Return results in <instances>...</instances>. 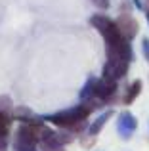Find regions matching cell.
<instances>
[{
  "label": "cell",
  "instance_id": "cell-6",
  "mask_svg": "<svg viewBox=\"0 0 149 151\" xmlns=\"http://www.w3.org/2000/svg\"><path fill=\"white\" fill-rule=\"evenodd\" d=\"M128 67H130V63L122 61V59H105L101 75L105 78H111V81L119 82L120 78H124L128 75Z\"/></svg>",
  "mask_w": 149,
  "mask_h": 151
},
{
  "label": "cell",
  "instance_id": "cell-1",
  "mask_svg": "<svg viewBox=\"0 0 149 151\" xmlns=\"http://www.w3.org/2000/svg\"><path fill=\"white\" fill-rule=\"evenodd\" d=\"M94 107H96V103L92 100L80 101L78 105H73V107H69V109L57 111V113H52V115H42V121L52 122L57 128L71 130V132H74L78 136V134L86 128V119L92 115Z\"/></svg>",
  "mask_w": 149,
  "mask_h": 151
},
{
  "label": "cell",
  "instance_id": "cell-10",
  "mask_svg": "<svg viewBox=\"0 0 149 151\" xmlns=\"http://www.w3.org/2000/svg\"><path fill=\"white\" fill-rule=\"evenodd\" d=\"M113 115H115V111H113V109H105L103 113L97 115V117L88 124V128H86V134H90V136H97V134L103 130V126L109 122V119H111Z\"/></svg>",
  "mask_w": 149,
  "mask_h": 151
},
{
  "label": "cell",
  "instance_id": "cell-14",
  "mask_svg": "<svg viewBox=\"0 0 149 151\" xmlns=\"http://www.w3.org/2000/svg\"><path fill=\"white\" fill-rule=\"evenodd\" d=\"M0 111H14V101L10 96H0Z\"/></svg>",
  "mask_w": 149,
  "mask_h": 151
},
{
  "label": "cell",
  "instance_id": "cell-5",
  "mask_svg": "<svg viewBox=\"0 0 149 151\" xmlns=\"http://www.w3.org/2000/svg\"><path fill=\"white\" fill-rule=\"evenodd\" d=\"M117 92H119V82L111 81V78H97L96 82V100H100L101 103H111L115 100Z\"/></svg>",
  "mask_w": 149,
  "mask_h": 151
},
{
  "label": "cell",
  "instance_id": "cell-11",
  "mask_svg": "<svg viewBox=\"0 0 149 151\" xmlns=\"http://www.w3.org/2000/svg\"><path fill=\"white\" fill-rule=\"evenodd\" d=\"M11 117L14 121L17 122H33V121H42V115H37L29 109V107H23V105H14V111H11Z\"/></svg>",
  "mask_w": 149,
  "mask_h": 151
},
{
  "label": "cell",
  "instance_id": "cell-7",
  "mask_svg": "<svg viewBox=\"0 0 149 151\" xmlns=\"http://www.w3.org/2000/svg\"><path fill=\"white\" fill-rule=\"evenodd\" d=\"M138 128V119L130 113V111H120L119 119H117V132L124 142H128L132 138V134Z\"/></svg>",
  "mask_w": 149,
  "mask_h": 151
},
{
  "label": "cell",
  "instance_id": "cell-19",
  "mask_svg": "<svg viewBox=\"0 0 149 151\" xmlns=\"http://www.w3.org/2000/svg\"><path fill=\"white\" fill-rule=\"evenodd\" d=\"M14 151H40L38 147H29V149H14Z\"/></svg>",
  "mask_w": 149,
  "mask_h": 151
},
{
  "label": "cell",
  "instance_id": "cell-8",
  "mask_svg": "<svg viewBox=\"0 0 149 151\" xmlns=\"http://www.w3.org/2000/svg\"><path fill=\"white\" fill-rule=\"evenodd\" d=\"M38 149L40 151H65V145L61 144L57 130L50 128L46 124V128L40 134V142H38Z\"/></svg>",
  "mask_w": 149,
  "mask_h": 151
},
{
  "label": "cell",
  "instance_id": "cell-18",
  "mask_svg": "<svg viewBox=\"0 0 149 151\" xmlns=\"http://www.w3.org/2000/svg\"><path fill=\"white\" fill-rule=\"evenodd\" d=\"M132 4H134L138 10H143V4H142V0H132Z\"/></svg>",
  "mask_w": 149,
  "mask_h": 151
},
{
  "label": "cell",
  "instance_id": "cell-13",
  "mask_svg": "<svg viewBox=\"0 0 149 151\" xmlns=\"http://www.w3.org/2000/svg\"><path fill=\"white\" fill-rule=\"evenodd\" d=\"M142 88H143V82L140 81V78H136V81L126 88V96L122 98V101L126 103V105H128V103H132V101L136 100V98L140 96V94H142Z\"/></svg>",
  "mask_w": 149,
  "mask_h": 151
},
{
  "label": "cell",
  "instance_id": "cell-20",
  "mask_svg": "<svg viewBox=\"0 0 149 151\" xmlns=\"http://www.w3.org/2000/svg\"><path fill=\"white\" fill-rule=\"evenodd\" d=\"M145 19H147V23H149V10L145 12Z\"/></svg>",
  "mask_w": 149,
  "mask_h": 151
},
{
  "label": "cell",
  "instance_id": "cell-2",
  "mask_svg": "<svg viewBox=\"0 0 149 151\" xmlns=\"http://www.w3.org/2000/svg\"><path fill=\"white\" fill-rule=\"evenodd\" d=\"M90 25L103 37V42H109V40H115V38H119V37H124V35L120 33L117 21L111 19V17H107L105 14H94L92 17H90Z\"/></svg>",
  "mask_w": 149,
  "mask_h": 151
},
{
  "label": "cell",
  "instance_id": "cell-3",
  "mask_svg": "<svg viewBox=\"0 0 149 151\" xmlns=\"http://www.w3.org/2000/svg\"><path fill=\"white\" fill-rule=\"evenodd\" d=\"M105 55L107 59H122V61L130 63L134 59V52H132V44L126 37H119L115 40L105 42Z\"/></svg>",
  "mask_w": 149,
  "mask_h": 151
},
{
  "label": "cell",
  "instance_id": "cell-17",
  "mask_svg": "<svg viewBox=\"0 0 149 151\" xmlns=\"http://www.w3.org/2000/svg\"><path fill=\"white\" fill-rule=\"evenodd\" d=\"M142 50H143V58L149 61V38H147V37L142 40Z\"/></svg>",
  "mask_w": 149,
  "mask_h": 151
},
{
  "label": "cell",
  "instance_id": "cell-4",
  "mask_svg": "<svg viewBox=\"0 0 149 151\" xmlns=\"http://www.w3.org/2000/svg\"><path fill=\"white\" fill-rule=\"evenodd\" d=\"M115 21H117V25H119L120 33H122L124 37L128 38V40H132V38L138 35L140 25H138V21H136V17L130 14L128 6H124V8H122V12L119 14V17H117Z\"/></svg>",
  "mask_w": 149,
  "mask_h": 151
},
{
  "label": "cell",
  "instance_id": "cell-9",
  "mask_svg": "<svg viewBox=\"0 0 149 151\" xmlns=\"http://www.w3.org/2000/svg\"><path fill=\"white\" fill-rule=\"evenodd\" d=\"M11 122H14V117L10 111H0V151H10Z\"/></svg>",
  "mask_w": 149,
  "mask_h": 151
},
{
  "label": "cell",
  "instance_id": "cell-16",
  "mask_svg": "<svg viewBox=\"0 0 149 151\" xmlns=\"http://www.w3.org/2000/svg\"><path fill=\"white\" fill-rule=\"evenodd\" d=\"M90 2H92L96 8H100V10H107V8H109V4H111L109 0H90Z\"/></svg>",
  "mask_w": 149,
  "mask_h": 151
},
{
  "label": "cell",
  "instance_id": "cell-12",
  "mask_svg": "<svg viewBox=\"0 0 149 151\" xmlns=\"http://www.w3.org/2000/svg\"><path fill=\"white\" fill-rule=\"evenodd\" d=\"M96 82H97L96 77H88V81L84 82V86H82L80 92H78V100L80 101L94 100V98H96Z\"/></svg>",
  "mask_w": 149,
  "mask_h": 151
},
{
  "label": "cell",
  "instance_id": "cell-15",
  "mask_svg": "<svg viewBox=\"0 0 149 151\" xmlns=\"http://www.w3.org/2000/svg\"><path fill=\"white\" fill-rule=\"evenodd\" d=\"M80 144H82V147H92V145L96 144V136H90V134L80 136Z\"/></svg>",
  "mask_w": 149,
  "mask_h": 151
}]
</instances>
